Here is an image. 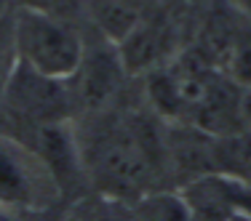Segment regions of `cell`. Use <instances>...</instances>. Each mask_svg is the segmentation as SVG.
Instances as JSON below:
<instances>
[{"label": "cell", "instance_id": "13", "mask_svg": "<svg viewBox=\"0 0 251 221\" xmlns=\"http://www.w3.org/2000/svg\"><path fill=\"white\" fill-rule=\"evenodd\" d=\"M0 221H16L14 211H11V208H5V205H0Z\"/></svg>", "mask_w": 251, "mask_h": 221}, {"label": "cell", "instance_id": "8", "mask_svg": "<svg viewBox=\"0 0 251 221\" xmlns=\"http://www.w3.org/2000/svg\"><path fill=\"white\" fill-rule=\"evenodd\" d=\"M171 29L166 22L145 16L128 35L115 45L126 72H158L171 53Z\"/></svg>", "mask_w": 251, "mask_h": 221}, {"label": "cell", "instance_id": "10", "mask_svg": "<svg viewBox=\"0 0 251 221\" xmlns=\"http://www.w3.org/2000/svg\"><path fill=\"white\" fill-rule=\"evenodd\" d=\"M139 221H193L179 195H147L142 197Z\"/></svg>", "mask_w": 251, "mask_h": 221}, {"label": "cell", "instance_id": "2", "mask_svg": "<svg viewBox=\"0 0 251 221\" xmlns=\"http://www.w3.org/2000/svg\"><path fill=\"white\" fill-rule=\"evenodd\" d=\"M11 35L16 62L56 80H70L86 53V43L67 19L27 5L16 11Z\"/></svg>", "mask_w": 251, "mask_h": 221}, {"label": "cell", "instance_id": "7", "mask_svg": "<svg viewBox=\"0 0 251 221\" xmlns=\"http://www.w3.org/2000/svg\"><path fill=\"white\" fill-rule=\"evenodd\" d=\"M35 152L49 168L59 192L80 184L86 165H83V149L77 144L75 133L70 131V123H53L35 128Z\"/></svg>", "mask_w": 251, "mask_h": 221}, {"label": "cell", "instance_id": "5", "mask_svg": "<svg viewBox=\"0 0 251 221\" xmlns=\"http://www.w3.org/2000/svg\"><path fill=\"white\" fill-rule=\"evenodd\" d=\"M56 189V181L35 149H27L11 139H0V205L11 211L38 208L46 205L49 195Z\"/></svg>", "mask_w": 251, "mask_h": 221}, {"label": "cell", "instance_id": "4", "mask_svg": "<svg viewBox=\"0 0 251 221\" xmlns=\"http://www.w3.org/2000/svg\"><path fill=\"white\" fill-rule=\"evenodd\" d=\"M193 221H251V181L230 171H206L182 187Z\"/></svg>", "mask_w": 251, "mask_h": 221}, {"label": "cell", "instance_id": "3", "mask_svg": "<svg viewBox=\"0 0 251 221\" xmlns=\"http://www.w3.org/2000/svg\"><path fill=\"white\" fill-rule=\"evenodd\" d=\"M3 99L5 107L16 117H22L25 123H32L35 128L53 123H70V115L75 112L70 80L46 77L25 67L22 62H16L5 77Z\"/></svg>", "mask_w": 251, "mask_h": 221}, {"label": "cell", "instance_id": "16", "mask_svg": "<svg viewBox=\"0 0 251 221\" xmlns=\"http://www.w3.org/2000/svg\"><path fill=\"white\" fill-rule=\"evenodd\" d=\"M3 5H5V0H0V14H3Z\"/></svg>", "mask_w": 251, "mask_h": 221}, {"label": "cell", "instance_id": "15", "mask_svg": "<svg viewBox=\"0 0 251 221\" xmlns=\"http://www.w3.org/2000/svg\"><path fill=\"white\" fill-rule=\"evenodd\" d=\"M94 221H128V219H121V216H101V219H94Z\"/></svg>", "mask_w": 251, "mask_h": 221}, {"label": "cell", "instance_id": "6", "mask_svg": "<svg viewBox=\"0 0 251 221\" xmlns=\"http://www.w3.org/2000/svg\"><path fill=\"white\" fill-rule=\"evenodd\" d=\"M126 75L118 51H88L83 53V62L77 72L70 77V91L75 99V112H101L118 93L121 77Z\"/></svg>", "mask_w": 251, "mask_h": 221}, {"label": "cell", "instance_id": "1", "mask_svg": "<svg viewBox=\"0 0 251 221\" xmlns=\"http://www.w3.org/2000/svg\"><path fill=\"white\" fill-rule=\"evenodd\" d=\"M83 165L101 192L115 200H142L152 195L158 176V139L147 123L115 117L101 125L88 149H83Z\"/></svg>", "mask_w": 251, "mask_h": 221}, {"label": "cell", "instance_id": "12", "mask_svg": "<svg viewBox=\"0 0 251 221\" xmlns=\"http://www.w3.org/2000/svg\"><path fill=\"white\" fill-rule=\"evenodd\" d=\"M16 64V51H14V35L11 29H0V88L5 86V77Z\"/></svg>", "mask_w": 251, "mask_h": 221}, {"label": "cell", "instance_id": "14", "mask_svg": "<svg viewBox=\"0 0 251 221\" xmlns=\"http://www.w3.org/2000/svg\"><path fill=\"white\" fill-rule=\"evenodd\" d=\"M131 3H136V5H139V8H145V11H147V5H152L155 0H131Z\"/></svg>", "mask_w": 251, "mask_h": 221}, {"label": "cell", "instance_id": "11", "mask_svg": "<svg viewBox=\"0 0 251 221\" xmlns=\"http://www.w3.org/2000/svg\"><path fill=\"white\" fill-rule=\"evenodd\" d=\"M83 3H86V0H25L27 8H38V11H46V14H56V16H62V19H67V16L73 14L75 8H80Z\"/></svg>", "mask_w": 251, "mask_h": 221}, {"label": "cell", "instance_id": "9", "mask_svg": "<svg viewBox=\"0 0 251 221\" xmlns=\"http://www.w3.org/2000/svg\"><path fill=\"white\" fill-rule=\"evenodd\" d=\"M86 8L91 14L94 24L99 27V32L112 45L121 43L126 35L147 16V11L139 8L136 3H131V0H86Z\"/></svg>", "mask_w": 251, "mask_h": 221}]
</instances>
